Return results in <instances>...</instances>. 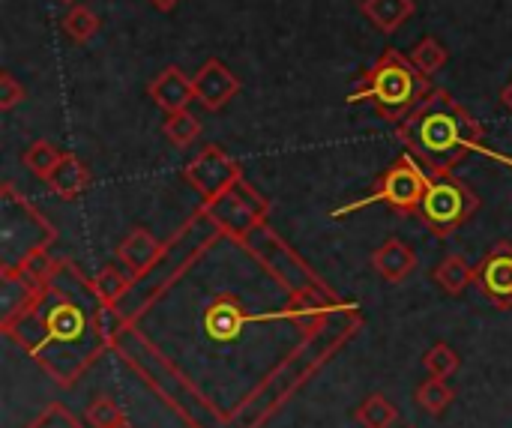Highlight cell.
<instances>
[{"label":"cell","instance_id":"d4e9b609","mask_svg":"<svg viewBox=\"0 0 512 428\" xmlns=\"http://www.w3.org/2000/svg\"><path fill=\"white\" fill-rule=\"evenodd\" d=\"M99 30V15L81 3H75L66 15H63V33L72 39V42H87L90 36H96Z\"/></svg>","mask_w":512,"mask_h":428},{"label":"cell","instance_id":"836d02e7","mask_svg":"<svg viewBox=\"0 0 512 428\" xmlns=\"http://www.w3.org/2000/svg\"><path fill=\"white\" fill-rule=\"evenodd\" d=\"M60 3H75V0H60Z\"/></svg>","mask_w":512,"mask_h":428},{"label":"cell","instance_id":"52a82bcc","mask_svg":"<svg viewBox=\"0 0 512 428\" xmlns=\"http://www.w3.org/2000/svg\"><path fill=\"white\" fill-rule=\"evenodd\" d=\"M183 177H186V183H189L195 192H201V198L210 204V201H216L219 195H225L237 180H243V171H240V165H237L222 147L207 144V147L183 168Z\"/></svg>","mask_w":512,"mask_h":428},{"label":"cell","instance_id":"3957f363","mask_svg":"<svg viewBox=\"0 0 512 428\" xmlns=\"http://www.w3.org/2000/svg\"><path fill=\"white\" fill-rule=\"evenodd\" d=\"M429 183H432V177L417 165V159H414L411 153H405V156H399V159L384 171V177H381V183H378V189H375L372 195H366V198H360V201H351V204L333 210V216L339 219V216H348V213H354V210H360V207H369V204H378V201L390 204V207L399 210V213L420 210V204H423V198H426V192H429Z\"/></svg>","mask_w":512,"mask_h":428},{"label":"cell","instance_id":"f546056e","mask_svg":"<svg viewBox=\"0 0 512 428\" xmlns=\"http://www.w3.org/2000/svg\"><path fill=\"white\" fill-rule=\"evenodd\" d=\"M501 105H504V108L512 114V78L507 81V87L501 90Z\"/></svg>","mask_w":512,"mask_h":428},{"label":"cell","instance_id":"277c9868","mask_svg":"<svg viewBox=\"0 0 512 428\" xmlns=\"http://www.w3.org/2000/svg\"><path fill=\"white\" fill-rule=\"evenodd\" d=\"M480 207V198L453 177H438L435 183H429V192L420 204V219L426 222V228H432L438 237L453 234L456 228H462Z\"/></svg>","mask_w":512,"mask_h":428},{"label":"cell","instance_id":"4fadbf2b","mask_svg":"<svg viewBox=\"0 0 512 428\" xmlns=\"http://www.w3.org/2000/svg\"><path fill=\"white\" fill-rule=\"evenodd\" d=\"M252 318L243 312L240 300H234L231 294H222L216 297V303H210V309L204 312V333L213 339V342H234L243 327L249 324Z\"/></svg>","mask_w":512,"mask_h":428},{"label":"cell","instance_id":"d6986e66","mask_svg":"<svg viewBox=\"0 0 512 428\" xmlns=\"http://www.w3.org/2000/svg\"><path fill=\"white\" fill-rule=\"evenodd\" d=\"M453 399H456V393H453V387H450L444 378H429V381L420 384L417 393H414L417 408H420L423 414H429V417H444L447 408L453 405Z\"/></svg>","mask_w":512,"mask_h":428},{"label":"cell","instance_id":"7402d4cb","mask_svg":"<svg viewBox=\"0 0 512 428\" xmlns=\"http://www.w3.org/2000/svg\"><path fill=\"white\" fill-rule=\"evenodd\" d=\"M450 60V51L435 39V36H423L414 48H411V63L426 75L432 78L435 72H441Z\"/></svg>","mask_w":512,"mask_h":428},{"label":"cell","instance_id":"cb8c5ba5","mask_svg":"<svg viewBox=\"0 0 512 428\" xmlns=\"http://www.w3.org/2000/svg\"><path fill=\"white\" fill-rule=\"evenodd\" d=\"M15 270H18L21 276H27L33 285L48 288V285L54 282V276H57V270H60V267L48 258V252H45V249H36V252L24 255V258L15 264Z\"/></svg>","mask_w":512,"mask_h":428},{"label":"cell","instance_id":"6da1fadb","mask_svg":"<svg viewBox=\"0 0 512 428\" xmlns=\"http://www.w3.org/2000/svg\"><path fill=\"white\" fill-rule=\"evenodd\" d=\"M399 141L435 177H450L468 153L498 159V153L483 144V126L441 87H432L426 99L399 120Z\"/></svg>","mask_w":512,"mask_h":428},{"label":"cell","instance_id":"f1b7e54d","mask_svg":"<svg viewBox=\"0 0 512 428\" xmlns=\"http://www.w3.org/2000/svg\"><path fill=\"white\" fill-rule=\"evenodd\" d=\"M24 96H27V93H24V84H18L12 72H3V75H0V108H3V111H12Z\"/></svg>","mask_w":512,"mask_h":428},{"label":"cell","instance_id":"83f0119b","mask_svg":"<svg viewBox=\"0 0 512 428\" xmlns=\"http://www.w3.org/2000/svg\"><path fill=\"white\" fill-rule=\"evenodd\" d=\"M24 428H84L81 426V420L66 408V405H60V402H54V405H48V408H42L30 423Z\"/></svg>","mask_w":512,"mask_h":428},{"label":"cell","instance_id":"7a4b0ae2","mask_svg":"<svg viewBox=\"0 0 512 428\" xmlns=\"http://www.w3.org/2000/svg\"><path fill=\"white\" fill-rule=\"evenodd\" d=\"M429 90V78L411 63V57L387 48L366 72V81L348 96V105L372 102L387 120H405L426 99Z\"/></svg>","mask_w":512,"mask_h":428},{"label":"cell","instance_id":"7c38bea8","mask_svg":"<svg viewBox=\"0 0 512 428\" xmlns=\"http://www.w3.org/2000/svg\"><path fill=\"white\" fill-rule=\"evenodd\" d=\"M147 93L165 114H171V111L189 108V102L195 99V84H192V78H186V72L180 66H165L147 84Z\"/></svg>","mask_w":512,"mask_h":428},{"label":"cell","instance_id":"603a6c76","mask_svg":"<svg viewBox=\"0 0 512 428\" xmlns=\"http://www.w3.org/2000/svg\"><path fill=\"white\" fill-rule=\"evenodd\" d=\"M63 159V150L57 147V144H51V141H33L27 150H24V156H21V162H24V168L30 171V174H36L39 180H45L51 171H54V165Z\"/></svg>","mask_w":512,"mask_h":428},{"label":"cell","instance_id":"484cf974","mask_svg":"<svg viewBox=\"0 0 512 428\" xmlns=\"http://www.w3.org/2000/svg\"><path fill=\"white\" fill-rule=\"evenodd\" d=\"M423 366H426L429 378H444V381H447L450 375H456V372H459L462 360H459V354H456L450 345L438 342V345H432V348L426 351Z\"/></svg>","mask_w":512,"mask_h":428},{"label":"cell","instance_id":"44dd1931","mask_svg":"<svg viewBox=\"0 0 512 428\" xmlns=\"http://www.w3.org/2000/svg\"><path fill=\"white\" fill-rule=\"evenodd\" d=\"M162 132H165V138H168L174 147L183 150V147H189V144L198 141V135H201V120H198L195 114H189V111H171V114H165Z\"/></svg>","mask_w":512,"mask_h":428},{"label":"cell","instance_id":"1f68e13d","mask_svg":"<svg viewBox=\"0 0 512 428\" xmlns=\"http://www.w3.org/2000/svg\"><path fill=\"white\" fill-rule=\"evenodd\" d=\"M498 162H504V165H510L512 168V156H501V153H498Z\"/></svg>","mask_w":512,"mask_h":428},{"label":"cell","instance_id":"4dcf8cb0","mask_svg":"<svg viewBox=\"0 0 512 428\" xmlns=\"http://www.w3.org/2000/svg\"><path fill=\"white\" fill-rule=\"evenodd\" d=\"M150 3H153V6H156L159 12H171V9H174V6H177L180 0H150Z\"/></svg>","mask_w":512,"mask_h":428},{"label":"cell","instance_id":"e575fe53","mask_svg":"<svg viewBox=\"0 0 512 428\" xmlns=\"http://www.w3.org/2000/svg\"><path fill=\"white\" fill-rule=\"evenodd\" d=\"M408 428H414V426H408Z\"/></svg>","mask_w":512,"mask_h":428},{"label":"cell","instance_id":"8992f818","mask_svg":"<svg viewBox=\"0 0 512 428\" xmlns=\"http://www.w3.org/2000/svg\"><path fill=\"white\" fill-rule=\"evenodd\" d=\"M204 213L213 219L216 231H225V234L243 240L255 225L264 222L267 201L246 180H237L225 195H219L216 201H210Z\"/></svg>","mask_w":512,"mask_h":428},{"label":"cell","instance_id":"9a60e30c","mask_svg":"<svg viewBox=\"0 0 512 428\" xmlns=\"http://www.w3.org/2000/svg\"><path fill=\"white\" fill-rule=\"evenodd\" d=\"M90 171H87V165L78 159V156H72V153H63V159L54 165V171L45 177V183H48V189L57 195V198H63V201H72V198H78L87 186H90Z\"/></svg>","mask_w":512,"mask_h":428},{"label":"cell","instance_id":"30bf717a","mask_svg":"<svg viewBox=\"0 0 512 428\" xmlns=\"http://www.w3.org/2000/svg\"><path fill=\"white\" fill-rule=\"evenodd\" d=\"M477 282L495 306H512V246L498 243L477 267Z\"/></svg>","mask_w":512,"mask_h":428},{"label":"cell","instance_id":"9c48e42d","mask_svg":"<svg viewBox=\"0 0 512 428\" xmlns=\"http://www.w3.org/2000/svg\"><path fill=\"white\" fill-rule=\"evenodd\" d=\"M195 84V99L207 111H222L237 93H240V78L216 57H210L192 78Z\"/></svg>","mask_w":512,"mask_h":428},{"label":"cell","instance_id":"e0dca14e","mask_svg":"<svg viewBox=\"0 0 512 428\" xmlns=\"http://www.w3.org/2000/svg\"><path fill=\"white\" fill-rule=\"evenodd\" d=\"M432 279H435V285H438L444 294L459 297V294H465V291L471 288V282H477V270L468 264L465 255H447V258L435 267Z\"/></svg>","mask_w":512,"mask_h":428},{"label":"cell","instance_id":"8fae6325","mask_svg":"<svg viewBox=\"0 0 512 428\" xmlns=\"http://www.w3.org/2000/svg\"><path fill=\"white\" fill-rule=\"evenodd\" d=\"M117 258L126 264V270L135 276V279H141V276H147L159 261H162V255H165V246L150 234V231H144V228H132L120 243H117Z\"/></svg>","mask_w":512,"mask_h":428},{"label":"cell","instance_id":"d6a6232c","mask_svg":"<svg viewBox=\"0 0 512 428\" xmlns=\"http://www.w3.org/2000/svg\"><path fill=\"white\" fill-rule=\"evenodd\" d=\"M114 428H135V426H132V423H129V420H123V423H120V426H114Z\"/></svg>","mask_w":512,"mask_h":428},{"label":"cell","instance_id":"2e32d148","mask_svg":"<svg viewBox=\"0 0 512 428\" xmlns=\"http://www.w3.org/2000/svg\"><path fill=\"white\" fill-rule=\"evenodd\" d=\"M360 12L375 24V30L390 36L402 24H408V18L417 12V3L414 0H363Z\"/></svg>","mask_w":512,"mask_h":428},{"label":"cell","instance_id":"ac0fdd59","mask_svg":"<svg viewBox=\"0 0 512 428\" xmlns=\"http://www.w3.org/2000/svg\"><path fill=\"white\" fill-rule=\"evenodd\" d=\"M354 420L360 423V428H393V423L399 420V408L384 393H372L354 411Z\"/></svg>","mask_w":512,"mask_h":428},{"label":"cell","instance_id":"4316f807","mask_svg":"<svg viewBox=\"0 0 512 428\" xmlns=\"http://www.w3.org/2000/svg\"><path fill=\"white\" fill-rule=\"evenodd\" d=\"M84 420H87V426L90 428H114L126 420V414H123V408H120L111 396H96V399L87 405Z\"/></svg>","mask_w":512,"mask_h":428},{"label":"cell","instance_id":"ffe728a7","mask_svg":"<svg viewBox=\"0 0 512 428\" xmlns=\"http://www.w3.org/2000/svg\"><path fill=\"white\" fill-rule=\"evenodd\" d=\"M129 288H132V279L129 276H123L117 267H102L99 273H96V279H93V294H96V300L99 303H105V306H117L126 294H129Z\"/></svg>","mask_w":512,"mask_h":428},{"label":"cell","instance_id":"5bb4252c","mask_svg":"<svg viewBox=\"0 0 512 428\" xmlns=\"http://www.w3.org/2000/svg\"><path fill=\"white\" fill-rule=\"evenodd\" d=\"M372 267L375 273L384 279V282H393V285H402L414 270H417V252L399 240V237H390L384 246H378L372 252Z\"/></svg>","mask_w":512,"mask_h":428},{"label":"cell","instance_id":"ba28073f","mask_svg":"<svg viewBox=\"0 0 512 428\" xmlns=\"http://www.w3.org/2000/svg\"><path fill=\"white\" fill-rule=\"evenodd\" d=\"M39 306H42V300L33 306V315L39 318V327H42V339L45 342H78V339H84V333H87V315L66 294H60V300L48 312H42Z\"/></svg>","mask_w":512,"mask_h":428},{"label":"cell","instance_id":"5b68a950","mask_svg":"<svg viewBox=\"0 0 512 428\" xmlns=\"http://www.w3.org/2000/svg\"><path fill=\"white\" fill-rule=\"evenodd\" d=\"M243 243L267 264V270L276 276V279H282L294 294H315V291H324V285L312 276V270L261 222V225H255L246 237H243Z\"/></svg>","mask_w":512,"mask_h":428}]
</instances>
